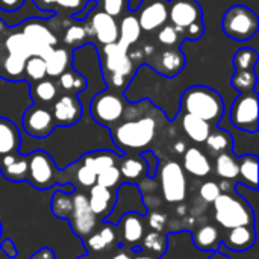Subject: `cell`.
Wrapping results in <instances>:
<instances>
[{"label": "cell", "instance_id": "6da1fadb", "mask_svg": "<svg viewBox=\"0 0 259 259\" xmlns=\"http://www.w3.org/2000/svg\"><path fill=\"white\" fill-rule=\"evenodd\" d=\"M162 117L164 114L149 100L129 103L123 118L109 129L117 152L120 155L144 152L155 141Z\"/></svg>", "mask_w": 259, "mask_h": 259}, {"label": "cell", "instance_id": "7a4b0ae2", "mask_svg": "<svg viewBox=\"0 0 259 259\" xmlns=\"http://www.w3.org/2000/svg\"><path fill=\"white\" fill-rule=\"evenodd\" d=\"M99 55L105 83L109 90L123 93L131 85L137 68L141 64L134 59L129 55V50L121 47L118 42L100 47Z\"/></svg>", "mask_w": 259, "mask_h": 259}, {"label": "cell", "instance_id": "3957f363", "mask_svg": "<svg viewBox=\"0 0 259 259\" xmlns=\"http://www.w3.org/2000/svg\"><path fill=\"white\" fill-rule=\"evenodd\" d=\"M181 111L196 115L214 127L225 115V102L215 90L205 85H193L182 93Z\"/></svg>", "mask_w": 259, "mask_h": 259}, {"label": "cell", "instance_id": "277c9868", "mask_svg": "<svg viewBox=\"0 0 259 259\" xmlns=\"http://www.w3.org/2000/svg\"><path fill=\"white\" fill-rule=\"evenodd\" d=\"M168 23L173 24L184 39L197 41L205 33L203 9L197 0H167Z\"/></svg>", "mask_w": 259, "mask_h": 259}, {"label": "cell", "instance_id": "5b68a950", "mask_svg": "<svg viewBox=\"0 0 259 259\" xmlns=\"http://www.w3.org/2000/svg\"><path fill=\"white\" fill-rule=\"evenodd\" d=\"M212 205L215 222L228 231L238 226L255 225L253 208L238 194L232 196L229 193H220Z\"/></svg>", "mask_w": 259, "mask_h": 259}, {"label": "cell", "instance_id": "8992f818", "mask_svg": "<svg viewBox=\"0 0 259 259\" xmlns=\"http://www.w3.org/2000/svg\"><path fill=\"white\" fill-rule=\"evenodd\" d=\"M127 105L129 103L123 97V93L106 88L93 97L90 103V112L97 124L111 129L123 118Z\"/></svg>", "mask_w": 259, "mask_h": 259}, {"label": "cell", "instance_id": "52a82bcc", "mask_svg": "<svg viewBox=\"0 0 259 259\" xmlns=\"http://www.w3.org/2000/svg\"><path fill=\"white\" fill-rule=\"evenodd\" d=\"M259 27V18L255 11L246 5L231 6L222 20L223 32L235 41H249L252 39Z\"/></svg>", "mask_w": 259, "mask_h": 259}, {"label": "cell", "instance_id": "ba28073f", "mask_svg": "<svg viewBox=\"0 0 259 259\" xmlns=\"http://www.w3.org/2000/svg\"><path fill=\"white\" fill-rule=\"evenodd\" d=\"M62 173L58 170L53 158L44 150H35L29 155L27 182L36 190H49L59 184Z\"/></svg>", "mask_w": 259, "mask_h": 259}, {"label": "cell", "instance_id": "9c48e42d", "mask_svg": "<svg viewBox=\"0 0 259 259\" xmlns=\"http://www.w3.org/2000/svg\"><path fill=\"white\" fill-rule=\"evenodd\" d=\"M258 93L255 91H244L234 100L231 106V123L247 134L258 132Z\"/></svg>", "mask_w": 259, "mask_h": 259}, {"label": "cell", "instance_id": "30bf717a", "mask_svg": "<svg viewBox=\"0 0 259 259\" xmlns=\"http://www.w3.org/2000/svg\"><path fill=\"white\" fill-rule=\"evenodd\" d=\"M18 30L24 36L30 55L44 58L52 49L58 47V38L46 24V21H41L38 18L26 20L21 23Z\"/></svg>", "mask_w": 259, "mask_h": 259}, {"label": "cell", "instance_id": "8fae6325", "mask_svg": "<svg viewBox=\"0 0 259 259\" xmlns=\"http://www.w3.org/2000/svg\"><path fill=\"white\" fill-rule=\"evenodd\" d=\"M83 24L88 30L90 39L93 38L100 47L118 41V21L103 11L96 9V6L83 18Z\"/></svg>", "mask_w": 259, "mask_h": 259}, {"label": "cell", "instance_id": "7c38bea8", "mask_svg": "<svg viewBox=\"0 0 259 259\" xmlns=\"http://www.w3.org/2000/svg\"><path fill=\"white\" fill-rule=\"evenodd\" d=\"M144 53L147 55L144 58V62L152 65V68L158 74H162L165 77L178 76L185 67V56L181 49L162 47V49L156 50V47L152 46L150 52L144 50Z\"/></svg>", "mask_w": 259, "mask_h": 259}, {"label": "cell", "instance_id": "4fadbf2b", "mask_svg": "<svg viewBox=\"0 0 259 259\" xmlns=\"http://www.w3.org/2000/svg\"><path fill=\"white\" fill-rule=\"evenodd\" d=\"M21 124H23L24 132L29 137L36 138V140L47 138L58 127L50 106L36 105V103H33L30 108H27L24 111Z\"/></svg>", "mask_w": 259, "mask_h": 259}, {"label": "cell", "instance_id": "5bb4252c", "mask_svg": "<svg viewBox=\"0 0 259 259\" xmlns=\"http://www.w3.org/2000/svg\"><path fill=\"white\" fill-rule=\"evenodd\" d=\"M73 211L68 217V223L74 232V235H77L82 241L90 237L96 228H97V215L91 211L90 205H88V196L77 193L76 190L73 191Z\"/></svg>", "mask_w": 259, "mask_h": 259}, {"label": "cell", "instance_id": "9a60e30c", "mask_svg": "<svg viewBox=\"0 0 259 259\" xmlns=\"http://www.w3.org/2000/svg\"><path fill=\"white\" fill-rule=\"evenodd\" d=\"M161 185L164 199L168 203H181L187 196V179L182 165L176 161H168L161 170Z\"/></svg>", "mask_w": 259, "mask_h": 259}, {"label": "cell", "instance_id": "2e32d148", "mask_svg": "<svg viewBox=\"0 0 259 259\" xmlns=\"http://www.w3.org/2000/svg\"><path fill=\"white\" fill-rule=\"evenodd\" d=\"M56 126L68 127L80 121L83 115V108L77 96L59 94V97L50 106Z\"/></svg>", "mask_w": 259, "mask_h": 259}, {"label": "cell", "instance_id": "e0dca14e", "mask_svg": "<svg viewBox=\"0 0 259 259\" xmlns=\"http://www.w3.org/2000/svg\"><path fill=\"white\" fill-rule=\"evenodd\" d=\"M135 15L141 32H155L168 21L167 0H150L149 3L141 5L140 9L135 11Z\"/></svg>", "mask_w": 259, "mask_h": 259}, {"label": "cell", "instance_id": "ac0fdd59", "mask_svg": "<svg viewBox=\"0 0 259 259\" xmlns=\"http://www.w3.org/2000/svg\"><path fill=\"white\" fill-rule=\"evenodd\" d=\"M0 173L9 182H26L29 176V155L15 152L2 156Z\"/></svg>", "mask_w": 259, "mask_h": 259}, {"label": "cell", "instance_id": "d6986e66", "mask_svg": "<svg viewBox=\"0 0 259 259\" xmlns=\"http://www.w3.org/2000/svg\"><path fill=\"white\" fill-rule=\"evenodd\" d=\"M256 243V229L255 225L238 226L229 229V234L222 240V246L232 252H246L253 247Z\"/></svg>", "mask_w": 259, "mask_h": 259}, {"label": "cell", "instance_id": "ffe728a7", "mask_svg": "<svg viewBox=\"0 0 259 259\" xmlns=\"http://www.w3.org/2000/svg\"><path fill=\"white\" fill-rule=\"evenodd\" d=\"M141 217L143 215H140L137 212H126L115 223L117 228L120 229L123 243L131 247L137 246L144 237V223H143Z\"/></svg>", "mask_w": 259, "mask_h": 259}, {"label": "cell", "instance_id": "44dd1931", "mask_svg": "<svg viewBox=\"0 0 259 259\" xmlns=\"http://www.w3.org/2000/svg\"><path fill=\"white\" fill-rule=\"evenodd\" d=\"M88 205L91 208V211L99 217H102V220H105L109 212L112 211V206L115 205L114 200V194L112 190L105 188L102 185H93L90 188V197H88Z\"/></svg>", "mask_w": 259, "mask_h": 259}, {"label": "cell", "instance_id": "7402d4cb", "mask_svg": "<svg viewBox=\"0 0 259 259\" xmlns=\"http://www.w3.org/2000/svg\"><path fill=\"white\" fill-rule=\"evenodd\" d=\"M184 171L196 176L205 178L211 173L212 165L209 158L199 149V147H188L184 152Z\"/></svg>", "mask_w": 259, "mask_h": 259}, {"label": "cell", "instance_id": "603a6c76", "mask_svg": "<svg viewBox=\"0 0 259 259\" xmlns=\"http://www.w3.org/2000/svg\"><path fill=\"white\" fill-rule=\"evenodd\" d=\"M21 134L14 121L0 117V158L9 153L20 152Z\"/></svg>", "mask_w": 259, "mask_h": 259}, {"label": "cell", "instance_id": "cb8c5ba5", "mask_svg": "<svg viewBox=\"0 0 259 259\" xmlns=\"http://www.w3.org/2000/svg\"><path fill=\"white\" fill-rule=\"evenodd\" d=\"M46 71L47 77L56 79L65 70L71 68V49L68 47H55L46 56Z\"/></svg>", "mask_w": 259, "mask_h": 259}, {"label": "cell", "instance_id": "d4e9b609", "mask_svg": "<svg viewBox=\"0 0 259 259\" xmlns=\"http://www.w3.org/2000/svg\"><path fill=\"white\" fill-rule=\"evenodd\" d=\"M117 240V231L115 226L111 223H103V226L93 232L90 237L83 240V244L88 250V253H100L102 250H108Z\"/></svg>", "mask_w": 259, "mask_h": 259}, {"label": "cell", "instance_id": "484cf974", "mask_svg": "<svg viewBox=\"0 0 259 259\" xmlns=\"http://www.w3.org/2000/svg\"><path fill=\"white\" fill-rule=\"evenodd\" d=\"M117 167L120 170L121 178H124L126 181H131V182L144 179L146 173H147V164L140 153L138 155L124 153V156H120Z\"/></svg>", "mask_w": 259, "mask_h": 259}, {"label": "cell", "instance_id": "4316f807", "mask_svg": "<svg viewBox=\"0 0 259 259\" xmlns=\"http://www.w3.org/2000/svg\"><path fill=\"white\" fill-rule=\"evenodd\" d=\"M29 93H30V97H32L33 103L44 105V106H52V103L61 94L55 79H52V77H44V79H41L38 82L30 83Z\"/></svg>", "mask_w": 259, "mask_h": 259}, {"label": "cell", "instance_id": "83f0119b", "mask_svg": "<svg viewBox=\"0 0 259 259\" xmlns=\"http://www.w3.org/2000/svg\"><path fill=\"white\" fill-rule=\"evenodd\" d=\"M141 33L143 32H141L140 24H138L135 12H127L120 18V21H118V41L117 42L121 47L129 50V47L134 46L140 39Z\"/></svg>", "mask_w": 259, "mask_h": 259}, {"label": "cell", "instance_id": "f1b7e54d", "mask_svg": "<svg viewBox=\"0 0 259 259\" xmlns=\"http://www.w3.org/2000/svg\"><path fill=\"white\" fill-rule=\"evenodd\" d=\"M181 123H182V129L187 134V137L197 144H203L212 129V126L208 121H205L196 115L185 114V112H182Z\"/></svg>", "mask_w": 259, "mask_h": 259}, {"label": "cell", "instance_id": "f546056e", "mask_svg": "<svg viewBox=\"0 0 259 259\" xmlns=\"http://www.w3.org/2000/svg\"><path fill=\"white\" fill-rule=\"evenodd\" d=\"M58 90L61 94H68V96H79L80 93L85 91L87 88V79L83 74L77 73L73 68L65 70L62 74H59L55 79Z\"/></svg>", "mask_w": 259, "mask_h": 259}, {"label": "cell", "instance_id": "4dcf8cb0", "mask_svg": "<svg viewBox=\"0 0 259 259\" xmlns=\"http://www.w3.org/2000/svg\"><path fill=\"white\" fill-rule=\"evenodd\" d=\"M238 178L240 184L256 191L258 190V156L247 153L238 156Z\"/></svg>", "mask_w": 259, "mask_h": 259}, {"label": "cell", "instance_id": "1f68e13d", "mask_svg": "<svg viewBox=\"0 0 259 259\" xmlns=\"http://www.w3.org/2000/svg\"><path fill=\"white\" fill-rule=\"evenodd\" d=\"M32 2L41 11H53L65 17L67 15L74 17L88 3L87 0H32Z\"/></svg>", "mask_w": 259, "mask_h": 259}, {"label": "cell", "instance_id": "d6a6232c", "mask_svg": "<svg viewBox=\"0 0 259 259\" xmlns=\"http://www.w3.org/2000/svg\"><path fill=\"white\" fill-rule=\"evenodd\" d=\"M208 149V152L212 156H219L222 153L226 152H232L234 147V138L232 135L226 131V129H220L217 126H214L208 135V138L203 143Z\"/></svg>", "mask_w": 259, "mask_h": 259}, {"label": "cell", "instance_id": "836d02e7", "mask_svg": "<svg viewBox=\"0 0 259 259\" xmlns=\"http://www.w3.org/2000/svg\"><path fill=\"white\" fill-rule=\"evenodd\" d=\"M121 155H118L117 152H111V150H97V152H90L85 153L80 158V162L85 164L87 167H90L96 175H99L100 171H103L108 167L117 165L118 159Z\"/></svg>", "mask_w": 259, "mask_h": 259}, {"label": "cell", "instance_id": "e575fe53", "mask_svg": "<svg viewBox=\"0 0 259 259\" xmlns=\"http://www.w3.org/2000/svg\"><path fill=\"white\" fill-rule=\"evenodd\" d=\"M194 246L202 252H215L219 250L222 244V237L219 234V229L212 225H205L200 229L196 231L194 237Z\"/></svg>", "mask_w": 259, "mask_h": 259}, {"label": "cell", "instance_id": "d590c367", "mask_svg": "<svg viewBox=\"0 0 259 259\" xmlns=\"http://www.w3.org/2000/svg\"><path fill=\"white\" fill-rule=\"evenodd\" d=\"M67 24L68 26L64 30V42L68 49L73 50V49L80 47L90 41V35H88V30L83 24V20L71 21Z\"/></svg>", "mask_w": 259, "mask_h": 259}, {"label": "cell", "instance_id": "8d00e7d4", "mask_svg": "<svg viewBox=\"0 0 259 259\" xmlns=\"http://www.w3.org/2000/svg\"><path fill=\"white\" fill-rule=\"evenodd\" d=\"M73 193H65L61 188L56 190L52 196V202H50V211L56 219H62V220H68L71 211H73Z\"/></svg>", "mask_w": 259, "mask_h": 259}, {"label": "cell", "instance_id": "74e56055", "mask_svg": "<svg viewBox=\"0 0 259 259\" xmlns=\"http://www.w3.org/2000/svg\"><path fill=\"white\" fill-rule=\"evenodd\" d=\"M215 173L225 181L238 179V156L232 152L215 156Z\"/></svg>", "mask_w": 259, "mask_h": 259}, {"label": "cell", "instance_id": "f35d334b", "mask_svg": "<svg viewBox=\"0 0 259 259\" xmlns=\"http://www.w3.org/2000/svg\"><path fill=\"white\" fill-rule=\"evenodd\" d=\"M259 55L258 52L252 47H241L235 52L232 58V65L235 71H249L255 70L258 64Z\"/></svg>", "mask_w": 259, "mask_h": 259}, {"label": "cell", "instance_id": "ab89813d", "mask_svg": "<svg viewBox=\"0 0 259 259\" xmlns=\"http://www.w3.org/2000/svg\"><path fill=\"white\" fill-rule=\"evenodd\" d=\"M44 77H47L44 58L36 56V55H30L26 59V64H24V68H23V77L21 79H26L30 83H33V82H38V80H41Z\"/></svg>", "mask_w": 259, "mask_h": 259}, {"label": "cell", "instance_id": "60d3db41", "mask_svg": "<svg viewBox=\"0 0 259 259\" xmlns=\"http://www.w3.org/2000/svg\"><path fill=\"white\" fill-rule=\"evenodd\" d=\"M156 41L162 46V47H168V49H179L181 44L185 41L182 33L168 21L165 24H162L158 30H156Z\"/></svg>", "mask_w": 259, "mask_h": 259}, {"label": "cell", "instance_id": "b9f144b4", "mask_svg": "<svg viewBox=\"0 0 259 259\" xmlns=\"http://www.w3.org/2000/svg\"><path fill=\"white\" fill-rule=\"evenodd\" d=\"M258 82V76L255 73V70H249V71H235L234 76L231 77V85L234 90L244 93V91H255Z\"/></svg>", "mask_w": 259, "mask_h": 259}, {"label": "cell", "instance_id": "7bdbcfd3", "mask_svg": "<svg viewBox=\"0 0 259 259\" xmlns=\"http://www.w3.org/2000/svg\"><path fill=\"white\" fill-rule=\"evenodd\" d=\"M143 240H144V243H143L144 249L152 252V255H155V256L164 255L168 247V238L161 237L159 232H149L146 237H143Z\"/></svg>", "mask_w": 259, "mask_h": 259}, {"label": "cell", "instance_id": "ee69618b", "mask_svg": "<svg viewBox=\"0 0 259 259\" xmlns=\"http://www.w3.org/2000/svg\"><path fill=\"white\" fill-rule=\"evenodd\" d=\"M96 6H99L100 11L114 17L115 20L121 18L124 14L129 12L127 0H96Z\"/></svg>", "mask_w": 259, "mask_h": 259}, {"label": "cell", "instance_id": "f6af8a7d", "mask_svg": "<svg viewBox=\"0 0 259 259\" xmlns=\"http://www.w3.org/2000/svg\"><path fill=\"white\" fill-rule=\"evenodd\" d=\"M120 179H121V175H120L118 167L117 165H112V167H108V168H105L103 171H100L97 175L96 184L97 185H102L105 188L112 190V188H115L120 184Z\"/></svg>", "mask_w": 259, "mask_h": 259}, {"label": "cell", "instance_id": "bcb514c9", "mask_svg": "<svg viewBox=\"0 0 259 259\" xmlns=\"http://www.w3.org/2000/svg\"><path fill=\"white\" fill-rule=\"evenodd\" d=\"M76 179L77 182L85 187V188H91L93 185H96V181H97V175L90 168L87 167L85 164H82L80 161L77 162V170H76Z\"/></svg>", "mask_w": 259, "mask_h": 259}, {"label": "cell", "instance_id": "7dc6e473", "mask_svg": "<svg viewBox=\"0 0 259 259\" xmlns=\"http://www.w3.org/2000/svg\"><path fill=\"white\" fill-rule=\"evenodd\" d=\"M200 197L206 202V203H212L219 196H220V193H222V190H220V187H219V184L217 182H214V181H208V182H205L202 187H200Z\"/></svg>", "mask_w": 259, "mask_h": 259}, {"label": "cell", "instance_id": "c3c4849f", "mask_svg": "<svg viewBox=\"0 0 259 259\" xmlns=\"http://www.w3.org/2000/svg\"><path fill=\"white\" fill-rule=\"evenodd\" d=\"M140 155L144 158V161H146V164H147V173H146V178L153 179V178L156 176V171H158V164H159L158 156H156V155H155V152H152V150H144V152H141Z\"/></svg>", "mask_w": 259, "mask_h": 259}, {"label": "cell", "instance_id": "681fc988", "mask_svg": "<svg viewBox=\"0 0 259 259\" xmlns=\"http://www.w3.org/2000/svg\"><path fill=\"white\" fill-rule=\"evenodd\" d=\"M0 250L5 256H8L9 259H17L18 256V250H17V246L14 243V240L11 238H5L2 240L0 243Z\"/></svg>", "mask_w": 259, "mask_h": 259}, {"label": "cell", "instance_id": "f907efd6", "mask_svg": "<svg viewBox=\"0 0 259 259\" xmlns=\"http://www.w3.org/2000/svg\"><path fill=\"white\" fill-rule=\"evenodd\" d=\"M165 223H167V217L164 214H161V212H153L150 215V219H149V225L153 229V232H159L161 234L164 226H165Z\"/></svg>", "mask_w": 259, "mask_h": 259}, {"label": "cell", "instance_id": "816d5d0a", "mask_svg": "<svg viewBox=\"0 0 259 259\" xmlns=\"http://www.w3.org/2000/svg\"><path fill=\"white\" fill-rule=\"evenodd\" d=\"M26 0H0V9L5 12H15L18 11Z\"/></svg>", "mask_w": 259, "mask_h": 259}, {"label": "cell", "instance_id": "f5cc1de1", "mask_svg": "<svg viewBox=\"0 0 259 259\" xmlns=\"http://www.w3.org/2000/svg\"><path fill=\"white\" fill-rule=\"evenodd\" d=\"M29 259H56V253L50 247H41Z\"/></svg>", "mask_w": 259, "mask_h": 259}, {"label": "cell", "instance_id": "db71d44e", "mask_svg": "<svg viewBox=\"0 0 259 259\" xmlns=\"http://www.w3.org/2000/svg\"><path fill=\"white\" fill-rule=\"evenodd\" d=\"M173 149H175V152H176V153L184 155V152L187 150V144H185L184 141H178V143L175 144V147H173Z\"/></svg>", "mask_w": 259, "mask_h": 259}, {"label": "cell", "instance_id": "11a10c76", "mask_svg": "<svg viewBox=\"0 0 259 259\" xmlns=\"http://www.w3.org/2000/svg\"><path fill=\"white\" fill-rule=\"evenodd\" d=\"M208 259H232L229 258L228 255H225L223 252H220V250H215V252H211V255L208 256Z\"/></svg>", "mask_w": 259, "mask_h": 259}, {"label": "cell", "instance_id": "9f6ffc18", "mask_svg": "<svg viewBox=\"0 0 259 259\" xmlns=\"http://www.w3.org/2000/svg\"><path fill=\"white\" fill-rule=\"evenodd\" d=\"M112 259H132V256L127 253V252H118V253H115L114 256H112Z\"/></svg>", "mask_w": 259, "mask_h": 259}, {"label": "cell", "instance_id": "6f0895ef", "mask_svg": "<svg viewBox=\"0 0 259 259\" xmlns=\"http://www.w3.org/2000/svg\"><path fill=\"white\" fill-rule=\"evenodd\" d=\"M132 259H158V256H155V255H144V253H138L135 258Z\"/></svg>", "mask_w": 259, "mask_h": 259}, {"label": "cell", "instance_id": "680465c9", "mask_svg": "<svg viewBox=\"0 0 259 259\" xmlns=\"http://www.w3.org/2000/svg\"><path fill=\"white\" fill-rule=\"evenodd\" d=\"M2 232H3V226H2V222H0V240H2Z\"/></svg>", "mask_w": 259, "mask_h": 259}, {"label": "cell", "instance_id": "91938a15", "mask_svg": "<svg viewBox=\"0 0 259 259\" xmlns=\"http://www.w3.org/2000/svg\"><path fill=\"white\" fill-rule=\"evenodd\" d=\"M77 259H91L88 255H85V256H80V258H77Z\"/></svg>", "mask_w": 259, "mask_h": 259}, {"label": "cell", "instance_id": "94428289", "mask_svg": "<svg viewBox=\"0 0 259 259\" xmlns=\"http://www.w3.org/2000/svg\"><path fill=\"white\" fill-rule=\"evenodd\" d=\"M150 0H141V5H144V3H149Z\"/></svg>", "mask_w": 259, "mask_h": 259}, {"label": "cell", "instance_id": "6125c7cd", "mask_svg": "<svg viewBox=\"0 0 259 259\" xmlns=\"http://www.w3.org/2000/svg\"><path fill=\"white\" fill-rule=\"evenodd\" d=\"M87 2H90V0H87Z\"/></svg>", "mask_w": 259, "mask_h": 259}]
</instances>
